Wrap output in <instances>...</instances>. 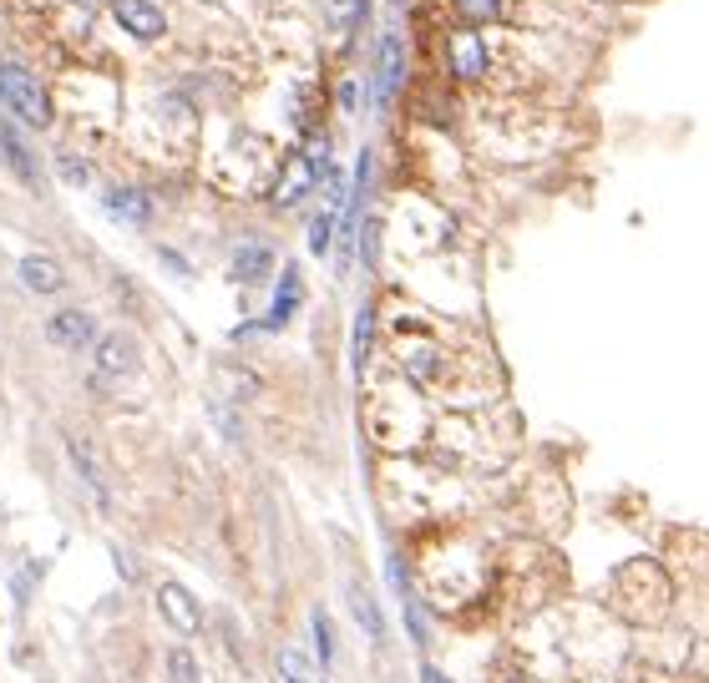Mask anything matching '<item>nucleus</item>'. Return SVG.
Here are the masks:
<instances>
[{
  "instance_id": "4",
  "label": "nucleus",
  "mask_w": 709,
  "mask_h": 683,
  "mask_svg": "<svg viewBox=\"0 0 709 683\" xmlns=\"http://www.w3.org/2000/svg\"><path fill=\"white\" fill-rule=\"evenodd\" d=\"M46 339L61 349H86L96 339V324H92V314H82V309H61L56 319L46 324Z\"/></svg>"
},
{
  "instance_id": "21",
  "label": "nucleus",
  "mask_w": 709,
  "mask_h": 683,
  "mask_svg": "<svg viewBox=\"0 0 709 683\" xmlns=\"http://www.w3.org/2000/svg\"><path fill=\"white\" fill-rule=\"evenodd\" d=\"M457 6H461V15H467V21H492V15L502 11L497 0H457Z\"/></svg>"
},
{
  "instance_id": "24",
  "label": "nucleus",
  "mask_w": 709,
  "mask_h": 683,
  "mask_svg": "<svg viewBox=\"0 0 709 683\" xmlns=\"http://www.w3.org/2000/svg\"><path fill=\"white\" fill-rule=\"evenodd\" d=\"M61 172H66V182H86V162H72V157H66V162H61Z\"/></svg>"
},
{
  "instance_id": "1",
  "label": "nucleus",
  "mask_w": 709,
  "mask_h": 683,
  "mask_svg": "<svg viewBox=\"0 0 709 683\" xmlns=\"http://www.w3.org/2000/svg\"><path fill=\"white\" fill-rule=\"evenodd\" d=\"M0 102H6L25 127H46L51 122L46 86L37 82V72H25L21 61H0Z\"/></svg>"
},
{
  "instance_id": "18",
  "label": "nucleus",
  "mask_w": 709,
  "mask_h": 683,
  "mask_svg": "<svg viewBox=\"0 0 709 683\" xmlns=\"http://www.w3.org/2000/svg\"><path fill=\"white\" fill-rule=\"evenodd\" d=\"M279 669L289 673V683H314L310 659H304V653H294V648H284V653H279Z\"/></svg>"
},
{
  "instance_id": "16",
  "label": "nucleus",
  "mask_w": 709,
  "mask_h": 683,
  "mask_svg": "<svg viewBox=\"0 0 709 683\" xmlns=\"http://www.w3.org/2000/svg\"><path fill=\"white\" fill-rule=\"evenodd\" d=\"M310 628H314V653H320V663L330 669V659H335V623L325 618V608L310 618Z\"/></svg>"
},
{
  "instance_id": "3",
  "label": "nucleus",
  "mask_w": 709,
  "mask_h": 683,
  "mask_svg": "<svg viewBox=\"0 0 709 683\" xmlns=\"http://www.w3.org/2000/svg\"><path fill=\"white\" fill-rule=\"evenodd\" d=\"M157 608L168 612V623L178 633H198V623H204V612H198V602H192V592L183 582H163L157 588Z\"/></svg>"
},
{
  "instance_id": "6",
  "label": "nucleus",
  "mask_w": 709,
  "mask_h": 683,
  "mask_svg": "<svg viewBox=\"0 0 709 683\" xmlns=\"http://www.w3.org/2000/svg\"><path fill=\"white\" fill-rule=\"evenodd\" d=\"M314 178H320V172H314V162L310 157H289L284 162V172H279V182H274V203H284V208H294L304 198V192L314 188Z\"/></svg>"
},
{
  "instance_id": "22",
  "label": "nucleus",
  "mask_w": 709,
  "mask_h": 683,
  "mask_svg": "<svg viewBox=\"0 0 709 683\" xmlns=\"http://www.w3.org/2000/svg\"><path fill=\"white\" fill-rule=\"evenodd\" d=\"M168 669H173V683H198V669H192V659L183 653V648L168 659Z\"/></svg>"
},
{
  "instance_id": "15",
  "label": "nucleus",
  "mask_w": 709,
  "mask_h": 683,
  "mask_svg": "<svg viewBox=\"0 0 709 683\" xmlns=\"http://www.w3.org/2000/svg\"><path fill=\"white\" fill-rule=\"evenodd\" d=\"M365 15V0H325V21L335 31H350V25Z\"/></svg>"
},
{
  "instance_id": "23",
  "label": "nucleus",
  "mask_w": 709,
  "mask_h": 683,
  "mask_svg": "<svg viewBox=\"0 0 709 683\" xmlns=\"http://www.w3.org/2000/svg\"><path fill=\"white\" fill-rule=\"evenodd\" d=\"M365 345H371V309H361L355 319V365H365Z\"/></svg>"
},
{
  "instance_id": "14",
  "label": "nucleus",
  "mask_w": 709,
  "mask_h": 683,
  "mask_svg": "<svg viewBox=\"0 0 709 683\" xmlns=\"http://www.w3.org/2000/svg\"><path fill=\"white\" fill-rule=\"evenodd\" d=\"M294 304H300V269H284V284H279V300H274V314H269L264 329H279V324L294 314Z\"/></svg>"
},
{
  "instance_id": "10",
  "label": "nucleus",
  "mask_w": 709,
  "mask_h": 683,
  "mask_svg": "<svg viewBox=\"0 0 709 683\" xmlns=\"http://www.w3.org/2000/svg\"><path fill=\"white\" fill-rule=\"evenodd\" d=\"M21 284L31 288V294H56L61 284H66V274H61L51 259H41V253H31V259H21Z\"/></svg>"
},
{
  "instance_id": "13",
  "label": "nucleus",
  "mask_w": 709,
  "mask_h": 683,
  "mask_svg": "<svg viewBox=\"0 0 709 683\" xmlns=\"http://www.w3.org/2000/svg\"><path fill=\"white\" fill-rule=\"evenodd\" d=\"M269 264H274V259H269L264 243H249V249L233 253V274H239L243 284H259V279L269 274Z\"/></svg>"
},
{
  "instance_id": "11",
  "label": "nucleus",
  "mask_w": 709,
  "mask_h": 683,
  "mask_svg": "<svg viewBox=\"0 0 709 683\" xmlns=\"http://www.w3.org/2000/svg\"><path fill=\"white\" fill-rule=\"evenodd\" d=\"M350 612H355V623L365 628V638H371V643H380V638H385L380 608H375V598L361 588V582H350Z\"/></svg>"
},
{
  "instance_id": "7",
  "label": "nucleus",
  "mask_w": 709,
  "mask_h": 683,
  "mask_svg": "<svg viewBox=\"0 0 709 683\" xmlns=\"http://www.w3.org/2000/svg\"><path fill=\"white\" fill-rule=\"evenodd\" d=\"M451 72H457L461 82H477V76H487V46H481V36H471V31L451 36Z\"/></svg>"
},
{
  "instance_id": "8",
  "label": "nucleus",
  "mask_w": 709,
  "mask_h": 683,
  "mask_svg": "<svg viewBox=\"0 0 709 683\" xmlns=\"http://www.w3.org/2000/svg\"><path fill=\"white\" fill-rule=\"evenodd\" d=\"M400 82H406V46H400V36H385L380 41V107L400 92Z\"/></svg>"
},
{
  "instance_id": "26",
  "label": "nucleus",
  "mask_w": 709,
  "mask_h": 683,
  "mask_svg": "<svg viewBox=\"0 0 709 683\" xmlns=\"http://www.w3.org/2000/svg\"><path fill=\"white\" fill-rule=\"evenodd\" d=\"M72 6H96V0H72Z\"/></svg>"
},
{
  "instance_id": "20",
  "label": "nucleus",
  "mask_w": 709,
  "mask_h": 683,
  "mask_svg": "<svg viewBox=\"0 0 709 683\" xmlns=\"http://www.w3.org/2000/svg\"><path fill=\"white\" fill-rule=\"evenodd\" d=\"M400 608H406V628H410V643H431V633H426V618L421 608H416V598H400Z\"/></svg>"
},
{
  "instance_id": "12",
  "label": "nucleus",
  "mask_w": 709,
  "mask_h": 683,
  "mask_svg": "<svg viewBox=\"0 0 709 683\" xmlns=\"http://www.w3.org/2000/svg\"><path fill=\"white\" fill-rule=\"evenodd\" d=\"M107 213L127 218V223H147V218H153V203H147V192H137V188H117V192H107Z\"/></svg>"
},
{
  "instance_id": "19",
  "label": "nucleus",
  "mask_w": 709,
  "mask_h": 683,
  "mask_svg": "<svg viewBox=\"0 0 709 683\" xmlns=\"http://www.w3.org/2000/svg\"><path fill=\"white\" fill-rule=\"evenodd\" d=\"M72 461H76V471H82V476H86V486H92V492H96V502H107V481L96 476L92 455H86V451H82V445H76V441H72Z\"/></svg>"
},
{
  "instance_id": "25",
  "label": "nucleus",
  "mask_w": 709,
  "mask_h": 683,
  "mask_svg": "<svg viewBox=\"0 0 709 683\" xmlns=\"http://www.w3.org/2000/svg\"><path fill=\"white\" fill-rule=\"evenodd\" d=\"M421 683H451V679H446L436 663H421Z\"/></svg>"
},
{
  "instance_id": "5",
  "label": "nucleus",
  "mask_w": 709,
  "mask_h": 683,
  "mask_svg": "<svg viewBox=\"0 0 709 683\" xmlns=\"http://www.w3.org/2000/svg\"><path fill=\"white\" fill-rule=\"evenodd\" d=\"M0 157H6V168H11L15 178L25 182V188H41V168H37V157H31V147L21 143V133H15L11 122H0Z\"/></svg>"
},
{
  "instance_id": "17",
  "label": "nucleus",
  "mask_w": 709,
  "mask_h": 683,
  "mask_svg": "<svg viewBox=\"0 0 709 683\" xmlns=\"http://www.w3.org/2000/svg\"><path fill=\"white\" fill-rule=\"evenodd\" d=\"M330 243H335V208H330V213H320L310 223V253H320V259H325Z\"/></svg>"
},
{
  "instance_id": "27",
  "label": "nucleus",
  "mask_w": 709,
  "mask_h": 683,
  "mask_svg": "<svg viewBox=\"0 0 709 683\" xmlns=\"http://www.w3.org/2000/svg\"><path fill=\"white\" fill-rule=\"evenodd\" d=\"M390 6H406V0H390Z\"/></svg>"
},
{
  "instance_id": "9",
  "label": "nucleus",
  "mask_w": 709,
  "mask_h": 683,
  "mask_svg": "<svg viewBox=\"0 0 709 683\" xmlns=\"http://www.w3.org/2000/svg\"><path fill=\"white\" fill-rule=\"evenodd\" d=\"M133 365H137V355H133V345H127L122 335L96 339V370L107 375V380H117V375H133Z\"/></svg>"
},
{
  "instance_id": "2",
  "label": "nucleus",
  "mask_w": 709,
  "mask_h": 683,
  "mask_svg": "<svg viewBox=\"0 0 709 683\" xmlns=\"http://www.w3.org/2000/svg\"><path fill=\"white\" fill-rule=\"evenodd\" d=\"M112 15H117V21L127 25L137 41H157L163 31H168V21H163V6H153V0H112Z\"/></svg>"
}]
</instances>
